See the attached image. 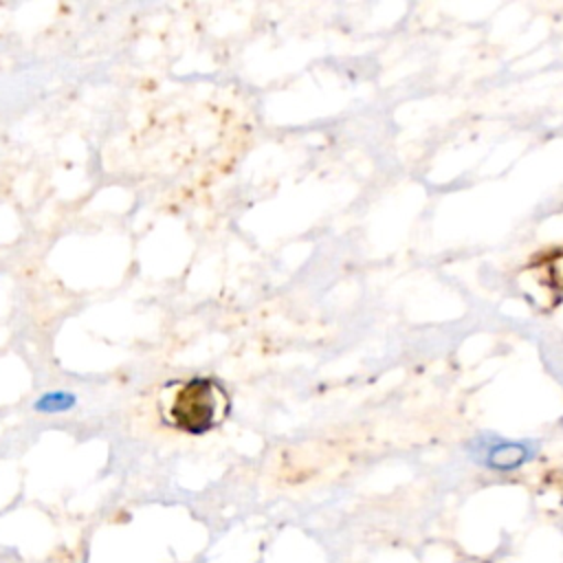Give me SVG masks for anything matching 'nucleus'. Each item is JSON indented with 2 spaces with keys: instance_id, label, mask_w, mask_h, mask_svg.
Instances as JSON below:
<instances>
[{
  "instance_id": "1",
  "label": "nucleus",
  "mask_w": 563,
  "mask_h": 563,
  "mask_svg": "<svg viewBox=\"0 0 563 563\" xmlns=\"http://www.w3.org/2000/svg\"><path fill=\"white\" fill-rule=\"evenodd\" d=\"M229 411L224 389L211 378H191L178 385L163 402V420L185 433L200 435L211 431Z\"/></svg>"
},
{
  "instance_id": "2",
  "label": "nucleus",
  "mask_w": 563,
  "mask_h": 563,
  "mask_svg": "<svg viewBox=\"0 0 563 563\" xmlns=\"http://www.w3.org/2000/svg\"><path fill=\"white\" fill-rule=\"evenodd\" d=\"M75 402H77L75 394H70V391H66V389H53V391L42 394V396L33 402V409L40 411V413H62V411L73 409Z\"/></svg>"
}]
</instances>
